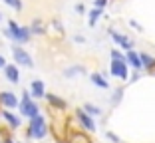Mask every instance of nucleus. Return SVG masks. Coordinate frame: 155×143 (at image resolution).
<instances>
[{"instance_id":"nucleus-1","label":"nucleus","mask_w":155,"mask_h":143,"mask_svg":"<svg viewBox=\"0 0 155 143\" xmlns=\"http://www.w3.org/2000/svg\"><path fill=\"white\" fill-rule=\"evenodd\" d=\"M48 121H46V117L42 115V113H38L36 117H32L30 119V123H28V129H26V137L28 139H44L46 135H48Z\"/></svg>"},{"instance_id":"nucleus-2","label":"nucleus","mask_w":155,"mask_h":143,"mask_svg":"<svg viewBox=\"0 0 155 143\" xmlns=\"http://www.w3.org/2000/svg\"><path fill=\"white\" fill-rule=\"evenodd\" d=\"M4 36L10 38L16 46H20V44H26V42L30 40V36H32V34H30V30H28L26 26H18L14 20H10V22H8V28L4 30Z\"/></svg>"},{"instance_id":"nucleus-3","label":"nucleus","mask_w":155,"mask_h":143,"mask_svg":"<svg viewBox=\"0 0 155 143\" xmlns=\"http://www.w3.org/2000/svg\"><path fill=\"white\" fill-rule=\"evenodd\" d=\"M18 109H20V113H22L24 117H28V119H32V117H36L38 113H40V106L36 103V99L30 97L28 92H22V99L18 102Z\"/></svg>"},{"instance_id":"nucleus-4","label":"nucleus","mask_w":155,"mask_h":143,"mask_svg":"<svg viewBox=\"0 0 155 143\" xmlns=\"http://www.w3.org/2000/svg\"><path fill=\"white\" fill-rule=\"evenodd\" d=\"M12 58H14V62H16L18 66H24V68H34L32 56L28 54L22 46H16V44L12 46Z\"/></svg>"},{"instance_id":"nucleus-5","label":"nucleus","mask_w":155,"mask_h":143,"mask_svg":"<svg viewBox=\"0 0 155 143\" xmlns=\"http://www.w3.org/2000/svg\"><path fill=\"white\" fill-rule=\"evenodd\" d=\"M76 119H78V123L82 125V129L84 131H96V121H94V117L91 115H87L84 109H76Z\"/></svg>"},{"instance_id":"nucleus-6","label":"nucleus","mask_w":155,"mask_h":143,"mask_svg":"<svg viewBox=\"0 0 155 143\" xmlns=\"http://www.w3.org/2000/svg\"><path fill=\"white\" fill-rule=\"evenodd\" d=\"M110 74L117 80H129V72H127V64H125V62H114L111 60Z\"/></svg>"},{"instance_id":"nucleus-7","label":"nucleus","mask_w":155,"mask_h":143,"mask_svg":"<svg viewBox=\"0 0 155 143\" xmlns=\"http://www.w3.org/2000/svg\"><path fill=\"white\" fill-rule=\"evenodd\" d=\"M18 97L14 92H0V106L4 109H16L18 107Z\"/></svg>"},{"instance_id":"nucleus-8","label":"nucleus","mask_w":155,"mask_h":143,"mask_svg":"<svg viewBox=\"0 0 155 143\" xmlns=\"http://www.w3.org/2000/svg\"><path fill=\"white\" fill-rule=\"evenodd\" d=\"M0 117L6 121V125H8L12 131H16V129H20V127H22V121H20V117H18V115H14L10 109L0 111Z\"/></svg>"},{"instance_id":"nucleus-9","label":"nucleus","mask_w":155,"mask_h":143,"mask_svg":"<svg viewBox=\"0 0 155 143\" xmlns=\"http://www.w3.org/2000/svg\"><path fill=\"white\" fill-rule=\"evenodd\" d=\"M110 36H111V40H114V44H117V46H119V48H123L125 52L133 50V42L129 40L127 36H123V34H117L115 30H110Z\"/></svg>"},{"instance_id":"nucleus-10","label":"nucleus","mask_w":155,"mask_h":143,"mask_svg":"<svg viewBox=\"0 0 155 143\" xmlns=\"http://www.w3.org/2000/svg\"><path fill=\"white\" fill-rule=\"evenodd\" d=\"M28 93H30V97H32V99H42V97L46 96V86H44V82H42V80H32Z\"/></svg>"},{"instance_id":"nucleus-11","label":"nucleus","mask_w":155,"mask_h":143,"mask_svg":"<svg viewBox=\"0 0 155 143\" xmlns=\"http://www.w3.org/2000/svg\"><path fill=\"white\" fill-rule=\"evenodd\" d=\"M44 97L48 99L50 107H54L56 111H66V109H68V103H66V99H62V97L56 96V93H48V92H46Z\"/></svg>"},{"instance_id":"nucleus-12","label":"nucleus","mask_w":155,"mask_h":143,"mask_svg":"<svg viewBox=\"0 0 155 143\" xmlns=\"http://www.w3.org/2000/svg\"><path fill=\"white\" fill-rule=\"evenodd\" d=\"M4 76L10 83H18L20 82V70L16 64H6L4 66Z\"/></svg>"},{"instance_id":"nucleus-13","label":"nucleus","mask_w":155,"mask_h":143,"mask_svg":"<svg viewBox=\"0 0 155 143\" xmlns=\"http://www.w3.org/2000/svg\"><path fill=\"white\" fill-rule=\"evenodd\" d=\"M68 137L72 143H94L90 137H87V131H72L68 129Z\"/></svg>"},{"instance_id":"nucleus-14","label":"nucleus","mask_w":155,"mask_h":143,"mask_svg":"<svg viewBox=\"0 0 155 143\" xmlns=\"http://www.w3.org/2000/svg\"><path fill=\"white\" fill-rule=\"evenodd\" d=\"M125 64L131 66V68H135V70H141V60H139V54H135L133 50H129L127 54H125Z\"/></svg>"},{"instance_id":"nucleus-15","label":"nucleus","mask_w":155,"mask_h":143,"mask_svg":"<svg viewBox=\"0 0 155 143\" xmlns=\"http://www.w3.org/2000/svg\"><path fill=\"white\" fill-rule=\"evenodd\" d=\"M90 80H91V83H94V86H97V88H101V89H107V88H110L107 80H105L104 74H100V72H94V74L90 76Z\"/></svg>"},{"instance_id":"nucleus-16","label":"nucleus","mask_w":155,"mask_h":143,"mask_svg":"<svg viewBox=\"0 0 155 143\" xmlns=\"http://www.w3.org/2000/svg\"><path fill=\"white\" fill-rule=\"evenodd\" d=\"M139 60H141V68H147V72H153L155 70V58L149 54H139Z\"/></svg>"},{"instance_id":"nucleus-17","label":"nucleus","mask_w":155,"mask_h":143,"mask_svg":"<svg viewBox=\"0 0 155 143\" xmlns=\"http://www.w3.org/2000/svg\"><path fill=\"white\" fill-rule=\"evenodd\" d=\"M80 74H86V68L84 66H70L64 70V78H76Z\"/></svg>"},{"instance_id":"nucleus-18","label":"nucleus","mask_w":155,"mask_h":143,"mask_svg":"<svg viewBox=\"0 0 155 143\" xmlns=\"http://www.w3.org/2000/svg\"><path fill=\"white\" fill-rule=\"evenodd\" d=\"M28 30H30V34H38V36H42V34H46V26L42 20H34L30 26H28Z\"/></svg>"},{"instance_id":"nucleus-19","label":"nucleus","mask_w":155,"mask_h":143,"mask_svg":"<svg viewBox=\"0 0 155 143\" xmlns=\"http://www.w3.org/2000/svg\"><path fill=\"white\" fill-rule=\"evenodd\" d=\"M82 109L86 111L87 115H101V113H104V109H101V107H97V106H94V103H84Z\"/></svg>"},{"instance_id":"nucleus-20","label":"nucleus","mask_w":155,"mask_h":143,"mask_svg":"<svg viewBox=\"0 0 155 143\" xmlns=\"http://www.w3.org/2000/svg\"><path fill=\"white\" fill-rule=\"evenodd\" d=\"M100 16H104V10H100V8H94L90 12V26H94V24L100 20Z\"/></svg>"},{"instance_id":"nucleus-21","label":"nucleus","mask_w":155,"mask_h":143,"mask_svg":"<svg viewBox=\"0 0 155 143\" xmlns=\"http://www.w3.org/2000/svg\"><path fill=\"white\" fill-rule=\"evenodd\" d=\"M121 97H123V89H115L114 97H111V106H117V103L121 102Z\"/></svg>"},{"instance_id":"nucleus-22","label":"nucleus","mask_w":155,"mask_h":143,"mask_svg":"<svg viewBox=\"0 0 155 143\" xmlns=\"http://www.w3.org/2000/svg\"><path fill=\"white\" fill-rule=\"evenodd\" d=\"M4 2H6V4L10 6V8L18 10V12H20V10H22V0H4Z\"/></svg>"},{"instance_id":"nucleus-23","label":"nucleus","mask_w":155,"mask_h":143,"mask_svg":"<svg viewBox=\"0 0 155 143\" xmlns=\"http://www.w3.org/2000/svg\"><path fill=\"white\" fill-rule=\"evenodd\" d=\"M111 60L114 62H125V56H123L119 50H111Z\"/></svg>"},{"instance_id":"nucleus-24","label":"nucleus","mask_w":155,"mask_h":143,"mask_svg":"<svg viewBox=\"0 0 155 143\" xmlns=\"http://www.w3.org/2000/svg\"><path fill=\"white\" fill-rule=\"evenodd\" d=\"M107 2H110V0H94V6L100 8V10H104L105 6H107Z\"/></svg>"},{"instance_id":"nucleus-25","label":"nucleus","mask_w":155,"mask_h":143,"mask_svg":"<svg viewBox=\"0 0 155 143\" xmlns=\"http://www.w3.org/2000/svg\"><path fill=\"white\" fill-rule=\"evenodd\" d=\"M52 26H54V28H56V30H58V32H60V34L64 32V26H62V24H60V22H58V20H54V22H52Z\"/></svg>"},{"instance_id":"nucleus-26","label":"nucleus","mask_w":155,"mask_h":143,"mask_svg":"<svg viewBox=\"0 0 155 143\" xmlns=\"http://www.w3.org/2000/svg\"><path fill=\"white\" fill-rule=\"evenodd\" d=\"M129 26H131V28H135V30H143V28H141V24H139V22H135V20H129Z\"/></svg>"},{"instance_id":"nucleus-27","label":"nucleus","mask_w":155,"mask_h":143,"mask_svg":"<svg viewBox=\"0 0 155 143\" xmlns=\"http://www.w3.org/2000/svg\"><path fill=\"white\" fill-rule=\"evenodd\" d=\"M107 139H111L114 143H121V141H119V137H117L115 133H107Z\"/></svg>"},{"instance_id":"nucleus-28","label":"nucleus","mask_w":155,"mask_h":143,"mask_svg":"<svg viewBox=\"0 0 155 143\" xmlns=\"http://www.w3.org/2000/svg\"><path fill=\"white\" fill-rule=\"evenodd\" d=\"M76 12H78V14H84V12H86L84 4H76Z\"/></svg>"},{"instance_id":"nucleus-29","label":"nucleus","mask_w":155,"mask_h":143,"mask_svg":"<svg viewBox=\"0 0 155 143\" xmlns=\"http://www.w3.org/2000/svg\"><path fill=\"white\" fill-rule=\"evenodd\" d=\"M74 42H78V44H84V42H86V38H84V36H74Z\"/></svg>"},{"instance_id":"nucleus-30","label":"nucleus","mask_w":155,"mask_h":143,"mask_svg":"<svg viewBox=\"0 0 155 143\" xmlns=\"http://www.w3.org/2000/svg\"><path fill=\"white\" fill-rule=\"evenodd\" d=\"M137 80H139V74H137V72H133L131 78H129V82H137Z\"/></svg>"},{"instance_id":"nucleus-31","label":"nucleus","mask_w":155,"mask_h":143,"mask_svg":"<svg viewBox=\"0 0 155 143\" xmlns=\"http://www.w3.org/2000/svg\"><path fill=\"white\" fill-rule=\"evenodd\" d=\"M6 66V60H4V56H0V70H4Z\"/></svg>"},{"instance_id":"nucleus-32","label":"nucleus","mask_w":155,"mask_h":143,"mask_svg":"<svg viewBox=\"0 0 155 143\" xmlns=\"http://www.w3.org/2000/svg\"><path fill=\"white\" fill-rule=\"evenodd\" d=\"M0 143H16V141H14L12 137H6V139H2V141H0Z\"/></svg>"},{"instance_id":"nucleus-33","label":"nucleus","mask_w":155,"mask_h":143,"mask_svg":"<svg viewBox=\"0 0 155 143\" xmlns=\"http://www.w3.org/2000/svg\"><path fill=\"white\" fill-rule=\"evenodd\" d=\"M16 143H26V141H16Z\"/></svg>"},{"instance_id":"nucleus-34","label":"nucleus","mask_w":155,"mask_h":143,"mask_svg":"<svg viewBox=\"0 0 155 143\" xmlns=\"http://www.w3.org/2000/svg\"><path fill=\"white\" fill-rule=\"evenodd\" d=\"M0 22H2V14H0Z\"/></svg>"}]
</instances>
